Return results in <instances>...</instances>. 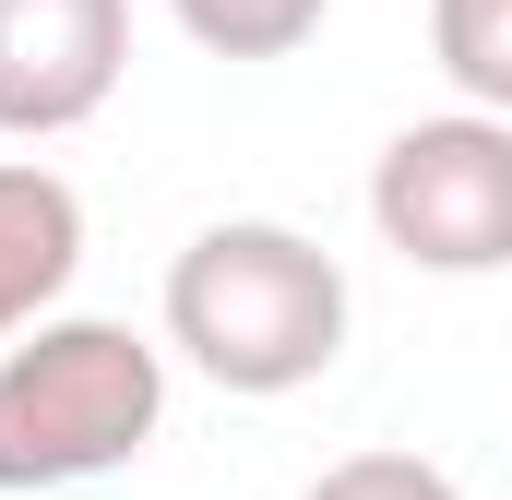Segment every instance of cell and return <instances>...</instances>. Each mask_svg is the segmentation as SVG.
Wrapping results in <instances>:
<instances>
[{
    "label": "cell",
    "mask_w": 512,
    "mask_h": 500,
    "mask_svg": "<svg viewBox=\"0 0 512 500\" xmlns=\"http://www.w3.org/2000/svg\"><path fill=\"white\" fill-rule=\"evenodd\" d=\"M131 72V0H0V143L84 131Z\"/></svg>",
    "instance_id": "obj_4"
},
{
    "label": "cell",
    "mask_w": 512,
    "mask_h": 500,
    "mask_svg": "<svg viewBox=\"0 0 512 500\" xmlns=\"http://www.w3.org/2000/svg\"><path fill=\"white\" fill-rule=\"evenodd\" d=\"M298 500H465V489H453V465H429L405 441H370V453H334Z\"/></svg>",
    "instance_id": "obj_8"
},
{
    "label": "cell",
    "mask_w": 512,
    "mask_h": 500,
    "mask_svg": "<svg viewBox=\"0 0 512 500\" xmlns=\"http://www.w3.org/2000/svg\"><path fill=\"white\" fill-rule=\"evenodd\" d=\"M167 429V346L96 322V310H48L0 346V500H60L96 489L155 453Z\"/></svg>",
    "instance_id": "obj_2"
},
{
    "label": "cell",
    "mask_w": 512,
    "mask_h": 500,
    "mask_svg": "<svg viewBox=\"0 0 512 500\" xmlns=\"http://www.w3.org/2000/svg\"><path fill=\"white\" fill-rule=\"evenodd\" d=\"M84 274V191L36 155H0V346L48 322Z\"/></svg>",
    "instance_id": "obj_5"
},
{
    "label": "cell",
    "mask_w": 512,
    "mask_h": 500,
    "mask_svg": "<svg viewBox=\"0 0 512 500\" xmlns=\"http://www.w3.org/2000/svg\"><path fill=\"white\" fill-rule=\"evenodd\" d=\"M167 24L203 60H298L334 24V0H167Z\"/></svg>",
    "instance_id": "obj_6"
},
{
    "label": "cell",
    "mask_w": 512,
    "mask_h": 500,
    "mask_svg": "<svg viewBox=\"0 0 512 500\" xmlns=\"http://www.w3.org/2000/svg\"><path fill=\"white\" fill-rule=\"evenodd\" d=\"M370 227L417 274H512V120L501 108H429L370 155Z\"/></svg>",
    "instance_id": "obj_3"
},
{
    "label": "cell",
    "mask_w": 512,
    "mask_h": 500,
    "mask_svg": "<svg viewBox=\"0 0 512 500\" xmlns=\"http://www.w3.org/2000/svg\"><path fill=\"white\" fill-rule=\"evenodd\" d=\"M155 322H167V358H191L215 393L274 405V393H310L346 358L358 298H346V262L310 227H286V215H215V227L179 239Z\"/></svg>",
    "instance_id": "obj_1"
},
{
    "label": "cell",
    "mask_w": 512,
    "mask_h": 500,
    "mask_svg": "<svg viewBox=\"0 0 512 500\" xmlns=\"http://www.w3.org/2000/svg\"><path fill=\"white\" fill-rule=\"evenodd\" d=\"M429 60L465 108L512 120V0H429Z\"/></svg>",
    "instance_id": "obj_7"
}]
</instances>
